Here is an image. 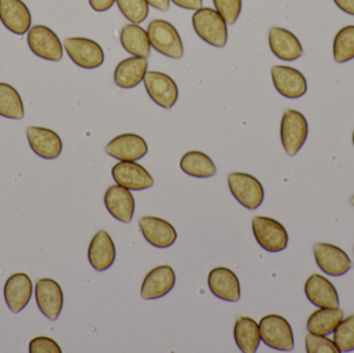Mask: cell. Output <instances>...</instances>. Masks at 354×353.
Listing matches in <instances>:
<instances>
[{"label": "cell", "instance_id": "cell-1", "mask_svg": "<svg viewBox=\"0 0 354 353\" xmlns=\"http://www.w3.org/2000/svg\"><path fill=\"white\" fill-rule=\"evenodd\" d=\"M194 30L208 45L223 48L228 41L227 23L216 10L201 8L192 16Z\"/></svg>", "mask_w": 354, "mask_h": 353}, {"label": "cell", "instance_id": "cell-2", "mask_svg": "<svg viewBox=\"0 0 354 353\" xmlns=\"http://www.w3.org/2000/svg\"><path fill=\"white\" fill-rule=\"evenodd\" d=\"M151 46L163 55L174 59L183 56V45L176 27L166 20L156 19L147 27Z\"/></svg>", "mask_w": 354, "mask_h": 353}, {"label": "cell", "instance_id": "cell-3", "mask_svg": "<svg viewBox=\"0 0 354 353\" xmlns=\"http://www.w3.org/2000/svg\"><path fill=\"white\" fill-rule=\"evenodd\" d=\"M259 332L263 343L272 350L291 352L295 348L292 329L281 315L268 314L262 317Z\"/></svg>", "mask_w": 354, "mask_h": 353}, {"label": "cell", "instance_id": "cell-4", "mask_svg": "<svg viewBox=\"0 0 354 353\" xmlns=\"http://www.w3.org/2000/svg\"><path fill=\"white\" fill-rule=\"evenodd\" d=\"M309 133L307 120L301 112L288 109L281 122V141L287 155L295 157L305 144Z\"/></svg>", "mask_w": 354, "mask_h": 353}, {"label": "cell", "instance_id": "cell-5", "mask_svg": "<svg viewBox=\"0 0 354 353\" xmlns=\"http://www.w3.org/2000/svg\"><path fill=\"white\" fill-rule=\"evenodd\" d=\"M252 228L256 240L264 250L277 253L287 248L288 233L280 222L257 216L252 220Z\"/></svg>", "mask_w": 354, "mask_h": 353}, {"label": "cell", "instance_id": "cell-6", "mask_svg": "<svg viewBox=\"0 0 354 353\" xmlns=\"http://www.w3.org/2000/svg\"><path fill=\"white\" fill-rule=\"evenodd\" d=\"M228 186L233 197L248 209H256L262 204L264 190L261 182L251 174L233 172L228 175Z\"/></svg>", "mask_w": 354, "mask_h": 353}, {"label": "cell", "instance_id": "cell-7", "mask_svg": "<svg viewBox=\"0 0 354 353\" xmlns=\"http://www.w3.org/2000/svg\"><path fill=\"white\" fill-rule=\"evenodd\" d=\"M64 49L72 61L86 70L99 68L105 60L103 48L86 37H68L64 39Z\"/></svg>", "mask_w": 354, "mask_h": 353}, {"label": "cell", "instance_id": "cell-8", "mask_svg": "<svg viewBox=\"0 0 354 353\" xmlns=\"http://www.w3.org/2000/svg\"><path fill=\"white\" fill-rule=\"evenodd\" d=\"M27 43L31 51L43 59L59 61L64 56L59 37L52 29L44 25H35L29 29Z\"/></svg>", "mask_w": 354, "mask_h": 353}, {"label": "cell", "instance_id": "cell-9", "mask_svg": "<svg viewBox=\"0 0 354 353\" xmlns=\"http://www.w3.org/2000/svg\"><path fill=\"white\" fill-rule=\"evenodd\" d=\"M143 81L149 97L160 107L170 110L176 105L178 99V87L171 77L151 70L145 74Z\"/></svg>", "mask_w": 354, "mask_h": 353}, {"label": "cell", "instance_id": "cell-10", "mask_svg": "<svg viewBox=\"0 0 354 353\" xmlns=\"http://www.w3.org/2000/svg\"><path fill=\"white\" fill-rule=\"evenodd\" d=\"M313 251L318 267L326 275L340 277L348 273L353 267L348 255L334 245L317 242Z\"/></svg>", "mask_w": 354, "mask_h": 353}, {"label": "cell", "instance_id": "cell-11", "mask_svg": "<svg viewBox=\"0 0 354 353\" xmlns=\"http://www.w3.org/2000/svg\"><path fill=\"white\" fill-rule=\"evenodd\" d=\"M274 88L287 99H299L306 95L308 83L306 77L297 68L274 66L270 70Z\"/></svg>", "mask_w": 354, "mask_h": 353}, {"label": "cell", "instance_id": "cell-12", "mask_svg": "<svg viewBox=\"0 0 354 353\" xmlns=\"http://www.w3.org/2000/svg\"><path fill=\"white\" fill-rule=\"evenodd\" d=\"M35 300L41 312L50 321L59 317L64 307V292L55 280L39 279L35 284Z\"/></svg>", "mask_w": 354, "mask_h": 353}, {"label": "cell", "instance_id": "cell-13", "mask_svg": "<svg viewBox=\"0 0 354 353\" xmlns=\"http://www.w3.org/2000/svg\"><path fill=\"white\" fill-rule=\"evenodd\" d=\"M105 151L120 161L136 162L149 153L147 141L137 134H122L112 139L105 147Z\"/></svg>", "mask_w": 354, "mask_h": 353}, {"label": "cell", "instance_id": "cell-14", "mask_svg": "<svg viewBox=\"0 0 354 353\" xmlns=\"http://www.w3.org/2000/svg\"><path fill=\"white\" fill-rule=\"evenodd\" d=\"M116 184L130 191H142L153 186V178L143 166L136 162L122 161L112 168Z\"/></svg>", "mask_w": 354, "mask_h": 353}, {"label": "cell", "instance_id": "cell-15", "mask_svg": "<svg viewBox=\"0 0 354 353\" xmlns=\"http://www.w3.org/2000/svg\"><path fill=\"white\" fill-rule=\"evenodd\" d=\"M176 282V273L170 265L155 267L143 280L141 298L147 300L163 298L174 289Z\"/></svg>", "mask_w": 354, "mask_h": 353}, {"label": "cell", "instance_id": "cell-16", "mask_svg": "<svg viewBox=\"0 0 354 353\" xmlns=\"http://www.w3.org/2000/svg\"><path fill=\"white\" fill-rule=\"evenodd\" d=\"M139 227L145 240L156 248H169L177 240L176 228L161 218L145 216L139 220Z\"/></svg>", "mask_w": 354, "mask_h": 353}, {"label": "cell", "instance_id": "cell-17", "mask_svg": "<svg viewBox=\"0 0 354 353\" xmlns=\"http://www.w3.org/2000/svg\"><path fill=\"white\" fill-rule=\"evenodd\" d=\"M27 139L33 153L46 160L59 157L62 151V141L57 133L41 126H28Z\"/></svg>", "mask_w": 354, "mask_h": 353}, {"label": "cell", "instance_id": "cell-18", "mask_svg": "<svg viewBox=\"0 0 354 353\" xmlns=\"http://www.w3.org/2000/svg\"><path fill=\"white\" fill-rule=\"evenodd\" d=\"M32 282L25 273H17L6 280L4 298L8 309L15 314L20 313L28 305L32 296Z\"/></svg>", "mask_w": 354, "mask_h": 353}, {"label": "cell", "instance_id": "cell-19", "mask_svg": "<svg viewBox=\"0 0 354 353\" xmlns=\"http://www.w3.org/2000/svg\"><path fill=\"white\" fill-rule=\"evenodd\" d=\"M268 44L272 54L284 61H295L304 53L299 39L291 31L282 27L270 29Z\"/></svg>", "mask_w": 354, "mask_h": 353}, {"label": "cell", "instance_id": "cell-20", "mask_svg": "<svg viewBox=\"0 0 354 353\" xmlns=\"http://www.w3.org/2000/svg\"><path fill=\"white\" fill-rule=\"evenodd\" d=\"M308 300L318 308H339L340 300L335 286L326 278L313 274L305 283Z\"/></svg>", "mask_w": 354, "mask_h": 353}, {"label": "cell", "instance_id": "cell-21", "mask_svg": "<svg viewBox=\"0 0 354 353\" xmlns=\"http://www.w3.org/2000/svg\"><path fill=\"white\" fill-rule=\"evenodd\" d=\"M208 287L216 298L227 302H239L241 285L236 275L227 267H216L208 274Z\"/></svg>", "mask_w": 354, "mask_h": 353}, {"label": "cell", "instance_id": "cell-22", "mask_svg": "<svg viewBox=\"0 0 354 353\" xmlns=\"http://www.w3.org/2000/svg\"><path fill=\"white\" fill-rule=\"evenodd\" d=\"M0 20L18 35L26 33L31 26L30 12L22 0H0Z\"/></svg>", "mask_w": 354, "mask_h": 353}, {"label": "cell", "instance_id": "cell-23", "mask_svg": "<svg viewBox=\"0 0 354 353\" xmlns=\"http://www.w3.org/2000/svg\"><path fill=\"white\" fill-rule=\"evenodd\" d=\"M104 202L112 217L118 221L126 224L132 221L135 213V199L129 189L120 184L110 187L106 191Z\"/></svg>", "mask_w": 354, "mask_h": 353}, {"label": "cell", "instance_id": "cell-24", "mask_svg": "<svg viewBox=\"0 0 354 353\" xmlns=\"http://www.w3.org/2000/svg\"><path fill=\"white\" fill-rule=\"evenodd\" d=\"M116 250L111 236L101 230L93 236L88 248V260L97 271H107L115 260Z\"/></svg>", "mask_w": 354, "mask_h": 353}, {"label": "cell", "instance_id": "cell-25", "mask_svg": "<svg viewBox=\"0 0 354 353\" xmlns=\"http://www.w3.org/2000/svg\"><path fill=\"white\" fill-rule=\"evenodd\" d=\"M147 58L133 56L122 60L114 70V82L118 87L129 89L138 86L147 73Z\"/></svg>", "mask_w": 354, "mask_h": 353}, {"label": "cell", "instance_id": "cell-26", "mask_svg": "<svg viewBox=\"0 0 354 353\" xmlns=\"http://www.w3.org/2000/svg\"><path fill=\"white\" fill-rule=\"evenodd\" d=\"M120 43L133 56L147 58L151 54V41L145 28L138 24H128L122 29Z\"/></svg>", "mask_w": 354, "mask_h": 353}, {"label": "cell", "instance_id": "cell-27", "mask_svg": "<svg viewBox=\"0 0 354 353\" xmlns=\"http://www.w3.org/2000/svg\"><path fill=\"white\" fill-rule=\"evenodd\" d=\"M234 340L237 347L243 353H254L259 347V325L254 319L241 316L235 321Z\"/></svg>", "mask_w": 354, "mask_h": 353}, {"label": "cell", "instance_id": "cell-28", "mask_svg": "<svg viewBox=\"0 0 354 353\" xmlns=\"http://www.w3.org/2000/svg\"><path fill=\"white\" fill-rule=\"evenodd\" d=\"M344 317L340 308H320L312 313L308 319L307 330L310 334L328 336L334 333L337 325Z\"/></svg>", "mask_w": 354, "mask_h": 353}, {"label": "cell", "instance_id": "cell-29", "mask_svg": "<svg viewBox=\"0 0 354 353\" xmlns=\"http://www.w3.org/2000/svg\"><path fill=\"white\" fill-rule=\"evenodd\" d=\"M180 168L187 175L197 178H207L216 175V168L212 160L202 151H192L183 155Z\"/></svg>", "mask_w": 354, "mask_h": 353}, {"label": "cell", "instance_id": "cell-30", "mask_svg": "<svg viewBox=\"0 0 354 353\" xmlns=\"http://www.w3.org/2000/svg\"><path fill=\"white\" fill-rule=\"evenodd\" d=\"M24 115V105L18 91L12 85L0 83V116L19 120Z\"/></svg>", "mask_w": 354, "mask_h": 353}, {"label": "cell", "instance_id": "cell-31", "mask_svg": "<svg viewBox=\"0 0 354 353\" xmlns=\"http://www.w3.org/2000/svg\"><path fill=\"white\" fill-rule=\"evenodd\" d=\"M333 56L338 64L351 61L354 58V25L343 27L335 37Z\"/></svg>", "mask_w": 354, "mask_h": 353}, {"label": "cell", "instance_id": "cell-32", "mask_svg": "<svg viewBox=\"0 0 354 353\" xmlns=\"http://www.w3.org/2000/svg\"><path fill=\"white\" fill-rule=\"evenodd\" d=\"M334 342L340 352L354 350V314L342 319L334 331Z\"/></svg>", "mask_w": 354, "mask_h": 353}, {"label": "cell", "instance_id": "cell-33", "mask_svg": "<svg viewBox=\"0 0 354 353\" xmlns=\"http://www.w3.org/2000/svg\"><path fill=\"white\" fill-rule=\"evenodd\" d=\"M116 3L122 14L134 24L143 22L149 16L147 0H116Z\"/></svg>", "mask_w": 354, "mask_h": 353}, {"label": "cell", "instance_id": "cell-34", "mask_svg": "<svg viewBox=\"0 0 354 353\" xmlns=\"http://www.w3.org/2000/svg\"><path fill=\"white\" fill-rule=\"evenodd\" d=\"M214 8L227 24H234L241 15V0H214Z\"/></svg>", "mask_w": 354, "mask_h": 353}, {"label": "cell", "instance_id": "cell-35", "mask_svg": "<svg viewBox=\"0 0 354 353\" xmlns=\"http://www.w3.org/2000/svg\"><path fill=\"white\" fill-rule=\"evenodd\" d=\"M306 350L308 353H338L340 350L337 347L334 341L326 336L308 334L306 336Z\"/></svg>", "mask_w": 354, "mask_h": 353}, {"label": "cell", "instance_id": "cell-36", "mask_svg": "<svg viewBox=\"0 0 354 353\" xmlns=\"http://www.w3.org/2000/svg\"><path fill=\"white\" fill-rule=\"evenodd\" d=\"M30 353H62V348L49 337H37L29 343Z\"/></svg>", "mask_w": 354, "mask_h": 353}, {"label": "cell", "instance_id": "cell-37", "mask_svg": "<svg viewBox=\"0 0 354 353\" xmlns=\"http://www.w3.org/2000/svg\"><path fill=\"white\" fill-rule=\"evenodd\" d=\"M176 6L185 10H197L203 6V0H171Z\"/></svg>", "mask_w": 354, "mask_h": 353}, {"label": "cell", "instance_id": "cell-38", "mask_svg": "<svg viewBox=\"0 0 354 353\" xmlns=\"http://www.w3.org/2000/svg\"><path fill=\"white\" fill-rule=\"evenodd\" d=\"M116 0H89V4L95 12H106L115 3Z\"/></svg>", "mask_w": 354, "mask_h": 353}, {"label": "cell", "instance_id": "cell-39", "mask_svg": "<svg viewBox=\"0 0 354 353\" xmlns=\"http://www.w3.org/2000/svg\"><path fill=\"white\" fill-rule=\"evenodd\" d=\"M334 2L341 10L354 16V0H334Z\"/></svg>", "mask_w": 354, "mask_h": 353}, {"label": "cell", "instance_id": "cell-40", "mask_svg": "<svg viewBox=\"0 0 354 353\" xmlns=\"http://www.w3.org/2000/svg\"><path fill=\"white\" fill-rule=\"evenodd\" d=\"M147 2L149 6L162 10V12H166L170 8V0H147Z\"/></svg>", "mask_w": 354, "mask_h": 353}, {"label": "cell", "instance_id": "cell-41", "mask_svg": "<svg viewBox=\"0 0 354 353\" xmlns=\"http://www.w3.org/2000/svg\"><path fill=\"white\" fill-rule=\"evenodd\" d=\"M351 204H353V207H354V195H353V197H351Z\"/></svg>", "mask_w": 354, "mask_h": 353}, {"label": "cell", "instance_id": "cell-42", "mask_svg": "<svg viewBox=\"0 0 354 353\" xmlns=\"http://www.w3.org/2000/svg\"><path fill=\"white\" fill-rule=\"evenodd\" d=\"M353 146H354V130H353Z\"/></svg>", "mask_w": 354, "mask_h": 353}, {"label": "cell", "instance_id": "cell-43", "mask_svg": "<svg viewBox=\"0 0 354 353\" xmlns=\"http://www.w3.org/2000/svg\"><path fill=\"white\" fill-rule=\"evenodd\" d=\"M353 253H354V246H353Z\"/></svg>", "mask_w": 354, "mask_h": 353}]
</instances>
